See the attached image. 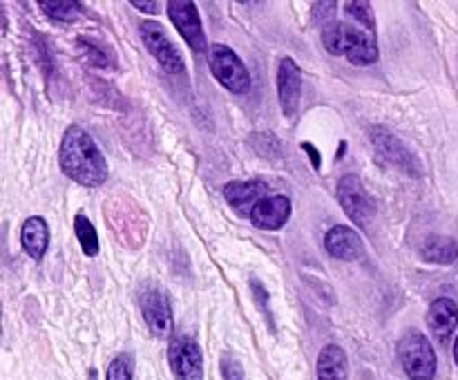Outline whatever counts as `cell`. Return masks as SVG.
<instances>
[{
  "label": "cell",
  "mask_w": 458,
  "mask_h": 380,
  "mask_svg": "<svg viewBox=\"0 0 458 380\" xmlns=\"http://www.w3.org/2000/svg\"><path fill=\"white\" fill-rule=\"evenodd\" d=\"M168 360L177 380H204V358L191 335L179 334L170 340Z\"/></svg>",
  "instance_id": "6"
},
{
  "label": "cell",
  "mask_w": 458,
  "mask_h": 380,
  "mask_svg": "<svg viewBox=\"0 0 458 380\" xmlns=\"http://www.w3.org/2000/svg\"><path fill=\"white\" fill-rule=\"evenodd\" d=\"M40 9H45L47 16L63 22H74L81 16V4L70 3V0H65V3H40Z\"/></svg>",
  "instance_id": "20"
},
{
  "label": "cell",
  "mask_w": 458,
  "mask_h": 380,
  "mask_svg": "<svg viewBox=\"0 0 458 380\" xmlns=\"http://www.w3.org/2000/svg\"><path fill=\"white\" fill-rule=\"evenodd\" d=\"M458 325V307L452 298L434 300L428 311V326L434 338L445 344Z\"/></svg>",
  "instance_id": "15"
},
{
  "label": "cell",
  "mask_w": 458,
  "mask_h": 380,
  "mask_svg": "<svg viewBox=\"0 0 458 380\" xmlns=\"http://www.w3.org/2000/svg\"><path fill=\"white\" fill-rule=\"evenodd\" d=\"M398 358L411 380H434L437 376V353L420 331H407L398 342Z\"/></svg>",
  "instance_id": "3"
},
{
  "label": "cell",
  "mask_w": 458,
  "mask_h": 380,
  "mask_svg": "<svg viewBox=\"0 0 458 380\" xmlns=\"http://www.w3.org/2000/svg\"><path fill=\"white\" fill-rule=\"evenodd\" d=\"M107 380H132V360L130 356H116L107 367Z\"/></svg>",
  "instance_id": "23"
},
{
  "label": "cell",
  "mask_w": 458,
  "mask_h": 380,
  "mask_svg": "<svg viewBox=\"0 0 458 380\" xmlns=\"http://www.w3.org/2000/svg\"><path fill=\"white\" fill-rule=\"evenodd\" d=\"M79 45H81V49L85 52V56H88V61L92 63L94 67H107V63L112 61L110 49H103L101 45H94L92 40L79 38Z\"/></svg>",
  "instance_id": "21"
},
{
  "label": "cell",
  "mask_w": 458,
  "mask_h": 380,
  "mask_svg": "<svg viewBox=\"0 0 458 380\" xmlns=\"http://www.w3.org/2000/svg\"><path fill=\"white\" fill-rule=\"evenodd\" d=\"M21 244L31 259H43L49 244V228L43 217H30L21 228Z\"/></svg>",
  "instance_id": "17"
},
{
  "label": "cell",
  "mask_w": 458,
  "mask_h": 380,
  "mask_svg": "<svg viewBox=\"0 0 458 380\" xmlns=\"http://www.w3.org/2000/svg\"><path fill=\"white\" fill-rule=\"evenodd\" d=\"M277 97L286 116H293L298 112L300 97H302V72L293 58H282L280 70H277Z\"/></svg>",
  "instance_id": "11"
},
{
  "label": "cell",
  "mask_w": 458,
  "mask_h": 380,
  "mask_svg": "<svg viewBox=\"0 0 458 380\" xmlns=\"http://www.w3.org/2000/svg\"><path fill=\"white\" fill-rule=\"evenodd\" d=\"M132 7L143 9V12H148V13H157L161 9V4L159 3H148V0H132Z\"/></svg>",
  "instance_id": "27"
},
{
  "label": "cell",
  "mask_w": 458,
  "mask_h": 380,
  "mask_svg": "<svg viewBox=\"0 0 458 380\" xmlns=\"http://www.w3.org/2000/svg\"><path fill=\"white\" fill-rule=\"evenodd\" d=\"M291 217V199L284 195L264 197L255 210L250 213V222L253 226L262 228V231H277L284 226Z\"/></svg>",
  "instance_id": "12"
},
{
  "label": "cell",
  "mask_w": 458,
  "mask_h": 380,
  "mask_svg": "<svg viewBox=\"0 0 458 380\" xmlns=\"http://www.w3.org/2000/svg\"><path fill=\"white\" fill-rule=\"evenodd\" d=\"M210 72L233 94H244L250 89V72L246 70L242 58L226 45L215 43L210 47Z\"/></svg>",
  "instance_id": "4"
},
{
  "label": "cell",
  "mask_w": 458,
  "mask_h": 380,
  "mask_svg": "<svg viewBox=\"0 0 458 380\" xmlns=\"http://www.w3.org/2000/svg\"><path fill=\"white\" fill-rule=\"evenodd\" d=\"M139 304H141L143 320L157 338H165L173 334V308H170V300L164 289L146 284L139 295Z\"/></svg>",
  "instance_id": "8"
},
{
  "label": "cell",
  "mask_w": 458,
  "mask_h": 380,
  "mask_svg": "<svg viewBox=\"0 0 458 380\" xmlns=\"http://www.w3.org/2000/svg\"><path fill=\"white\" fill-rule=\"evenodd\" d=\"M139 30H141L143 45H146L148 52L157 58V63H159L168 74H182L183 58L182 54L177 52V47L173 45V40L168 38L164 27H161L159 22H143Z\"/></svg>",
  "instance_id": "9"
},
{
  "label": "cell",
  "mask_w": 458,
  "mask_h": 380,
  "mask_svg": "<svg viewBox=\"0 0 458 380\" xmlns=\"http://www.w3.org/2000/svg\"><path fill=\"white\" fill-rule=\"evenodd\" d=\"M454 360H456V365H458V338H456V342H454Z\"/></svg>",
  "instance_id": "28"
},
{
  "label": "cell",
  "mask_w": 458,
  "mask_h": 380,
  "mask_svg": "<svg viewBox=\"0 0 458 380\" xmlns=\"http://www.w3.org/2000/svg\"><path fill=\"white\" fill-rule=\"evenodd\" d=\"M338 199L343 204L344 213L349 215L353 224L362 228H369L374 222V201L367 195L365 186H362L360 179L356 174H344L338 183Z\"/></svg>",
  "instance_id": "7"
},
{
  "label": "cell",
  "mask_w": 458,
  "mask_h": 380,
  "mask_svg": "<svg viewBox=\"0 0 458 380\" xmlns=\"http://www.w3.org/2000/svg\"><path fill=\"white\" fill-rule=\"evenodd\" d=\"M347 353L338 344H327L318 356V380H347Z\"/></svg>",
  "instance_id": "16"
},
{
  "label": "cell",
  "mask_w": 458,
  "mask_h": 380,
  "mask_svg": "<svg viewBox=\"0 0 458 380\" xmlns=\"http://www.w3.org/2000/svg\"><path fill=\"white\" fill-rule=\"evenodd\" d=\"M369 141L371 146L378 150V155L396 170L410 174V177H420V174H423V165H420L419 156H416L396 134L389 132L387 128H371Z\"/></svg>",
  "instance_id": "5"
},
{
  "label": "cell",
  "mask_w": 458,
  "mask_h": 380,
  "mask_svg": "<svg viewBox=\"0 0 458 380\" xmlns=\"http://www.w3.org/2000/svg\"><path fill=\"white\" fill-rule=\"evenodd\" d=\"M420 258L432 264H454L458 259V241L445 235H429L420 246Z\"/></svg>",
  "instance_id": "18"
},
{
  "label": "cell",
  "mask_w": 458,
  "mask_h": 380,
  "mask_svg": "<svg viewBox=\"0 0 458 380\" xmlns=\"http://www.w3.org/2000/svg\"><path fill=\"white\" fill-rule=\"evenodd\" d=\"M74 232H76V240H79L81 249L88 258H94L98 253V235H97V228L92 226L85 215H76L74 217Z\"/></svg>",
  "instance_id": "19"
},
{
  "label": "cell",
  "mask_w": 458,
  "mask_h": 380,
  "mask_svg": "<svg viewBox=\"0 0 458 380\" xmlns=\"http://www.w3.org/2000/svg\"><path fill=\"white\" fill-rule=\"evenodd\" d=\"M302 150H307V152H309V156H311V164H313V168H316V170H320L322 161H320V152L316 150V146H313V143H302Z\"/></svg>",
  "instance_id": "26"
},
{
  "label": "cell",
  "mask_w": 458,
  "mask_h": 380,
  "mask_svg": "<svg viewBox=\"0 0 458 380\" xmlns=\"http://www.w3.org/2000/svg\"><path fill=\"white\" fill-rule=\"evenodd\" d=\"M322 43L334 56H344L353 65H374L378 61V43L374 34L347 22H331L322 27Z\"/></svg>",
  "instance_id": "2"
},
{
  "label": "cell",
  "mask_w": 458,
  "mask_h": 380,
  "mask_svg": "<svg viewBox=\"0 0 458 380\" xmlns=\"http://www.w3.org/2000/svg\"><path fill=\"white\" fill-rule=\"evenodd\" d=\"M250 289H253L255 302H258L259 307L264 308V313H268V316H271V311H268V293H267V289H264V286L259 284L258 280H250Z\"/></svg>",
  "instance_id": "25"
},
{
  "label": "cell",
  "mask_w": 458,
  "mask_h": 380,
  "mask_svg": "<svg viewBox=\"0 0 458 380\" xmlns=\"http://www.w3.org/2000/svg\"><path fill=\"white\" fill-rule=\"evenodd\" d=\"M61 170L76 183L88 188L101 186L107 179V161L97 141L79 125H70L63 134L58 152Z\"/></svg>",
  "instance_id": "1"
},
{
  "label": "cell",
  "mask_w": 458,
  "mask_h": 380,
  "mask_svg": "<svg viewBox=\"0 0 458 380\" xmlns=\"http://www.w3.org/2000/svg\"><path fill=\"white\" fill-rule=\"evenodd\" d=\"M325 249L329 250L331 258L344 259V262H353V259L365 255V246H362L360 235L349 226H334L325 237Z\"/></svg>",
  "instance_id": "13"
},
{
  "label": "cell",
  "mask_w": 458,
  "mask_h": 380,
  "mask_svg": "<svg viewBox=\"0 0 458 380\" xmlns=\"http://www.w3.org/2000/svg\"><path fill=\"white\" fill-rule=\"evenodd\" d=\"M268 186L264 182H231L224 186V197L240 215H249L264 199Z\"/></svg>",
  "instance_id": "14"
},
{
  "label": "cell",
  "mask_w": 458,
  "mask_h": 380,
  "mask_svg": "<svg viewBox=\"0 0 458 380\" xmlns=\"http://www.w3.org/2000/svg\"><path fill=\"white\" fill-rule=\"evenodd\" d=\"M347 13L352 18H356L358 25H365L367 31L374 34L376 30V21H374V13H371V4L369 3H347L344 4Z\"/></svg>",
  "instance_id": "22"
},
{
  "label": "cell",
  "mask_w": 458,
  "mask_h": 380,
  "mask_svg": "<svg viewBox=\"0 0 458 380\" xmlns=\"http://www.w3.org/2000/svg\"><path fill=\"white\" fill-rule=\"evenodd\" d=\"M222 376L224 380H244V369H242L240 360H235L233 356L222 358Z\"/></svg>",
  "instance_id": "24"
},
{
  "label": "cell",
  "mask_w": 458,
  "mask_h": 380,
  "mask_svg": "<svg viewBox=\"0 0 458 380\" xmlns=\"http://www.w3.org/2000/svg\"><path fill=\"white\" fill-rule=\"evenodd\" d=\"M165 9H168V16L170 21H173V25L177 27L179 34L183 36V40L191 45V49L204 52L206 34L204 30H201V18L195 3H191V0H170V3L165 4Z\"/></svg>",
  "instance_id": "10"
}]
</instances>
